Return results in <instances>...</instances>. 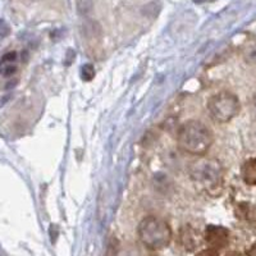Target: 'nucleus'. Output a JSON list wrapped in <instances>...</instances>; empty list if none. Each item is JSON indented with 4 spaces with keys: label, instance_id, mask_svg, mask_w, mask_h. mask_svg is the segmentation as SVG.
Wrapping results in <instances>:
<instances>
[{
    "label": "nucleus",
    "instance_id": "f257e3e1",
    "mask_svg": "<svg viewBox=\"0 0 256 256\" xmlns=\"http://www.w3.org/2000/svg\"><path fill=\"white\" fill-rule=\"evenodd\" d=\"M177 141L182 152L202 156L212 148L214 136L210 128L204 123L198 120H188L180 128Z\"/></svg>",
    "mask_w": 256,
    "mask_h": 256
},
{
    "label": "nucleus",
    "instance_id": "f03ea898",
    "mask_svg": "<svg viewBox=\"0 0 256 256\" xmlns=\"http://www.w3.org/2000/svg\"><path fill=\"white\" fill-rule=\"evenodd\" d=\"M191 180L198 188L214 195L222 188L224 170L220 162L212 158H201L194 162L190 168Z\"/></svg>",
    "mask_w": 256,
    "mask_h": 256
},
{
    "label": "nucleus",
    "instance_id": "7ed1b4c3",
    "mask_svg": "<svg viewBox=\"0 0 256 256\" xmlns=\"http://www.w3.org/2000/svg\"><path fill=\"white\" fill-rule=\"evenodd\" d=\"M140 241L150 250H162L172 241V230L164 219L155 216L144 218L138 224Z\"/></svg>",
    "mask_w": 256,
    "mask_h": 256
},
{
    "label": "nucleus",
    "instance_id": "20e7f679",
    "mask_svg": "<svg viewBox=\"0 0 256 256\" xmlns=\"http://www.w3.org/2000/svg\"><path fill=\"white\" fill-rule=\"evenodd\" d=\"M208 112L212 120L216 123H228L240 112V100L234 94L218 92L212 95L206 104Z\"/></svg>",
    "mask_w": 256,
    "mask_h": 256
},
{
    "label": "nucleus",
    "instance_id": "39448f33",
    "mask_svg": "<svg viewBox=\"0 0 256 256\" xmlns=\"http://www.w3.org/2000/svg\"><path fill=\"white\" fill-rule=\"evenodd\" d=\"M230 232L220 226H209L205 232V240L210 248H223L228 242Z\"/></svg>",
    "mask_w": 256,
    "mask_h": 256
},
{
    "label": "nucleus",
    "instance_id": "423d86ee",
    "mask_svg": "<svg viewBox=\"0 0 256 256\" xmlns=\"http://www.w3.org/2000/svg\"><path fill=\"white\" fill-rule=\"evenodd\" d=\"M242 178L246 184H256V159H250L244 164Z\"/></svg>",
    "mask_w": 256,
    "mask_h": 256
},
{
    "label": "nucleus",
    "instance_id": "0eeeda50",
    "mask_svg": "<svg viewBox=\"0 0 256 256\" xmlns=\"http://www.w3.org/2000/svg\"><path fill=\"white\" fill-rule=\"evenodd\" d=\"M92 0H77V10L80 14H88L92 10Z\"/></svg>",
    "mask_w": 256,
    "mask_h": 256
},
{
    "label": "nucleus",
    "instance_id": "6e6552de",
    "mask_svg": "<svg viewBox=\"0 0 256 256\" xmlns=\"http://www.w3.org/2000/svg\"><path fill=\"white\" fill-rule=\"evenodd\" d=\"M81 77L84 81H92L94 77H95V70L91 64H84V67L81 68Z\"/></svg>",
    "mask_w": 256,
    "mask_h": 256
},
{
    "label": "nucleus",
    "instance_id": "1a4fd4ad",
    "mask_svg": "<svg viewBox=\"0 0 256 256\" xmlns=\"http://www.w3.org/2000/svg\"><path fill=\"white\" fill-rule=\"evenodd\" d=\"M244 59H246V62H248V64L255 66L256 67V48H252V49L248 50V52H246V56H244Z\"/></svg>",
    "mask_w": 256,
    "mask_h": 256
},
{
    "label": "nucleus",
    "instance_id": "9d476101",
    "mask_svg": "<svg viewBox=\"0 0 256 256\" xmlns=\"http://www.w3.org/2000/svg\"><path fill=\"white\" fill-rule=\"evenodd\" d=\"M254 109H255V113H256V95L254 96Z\"/></svg>",
    "mask_w": 256,
    "mask_h": 256
}]
</instances>
